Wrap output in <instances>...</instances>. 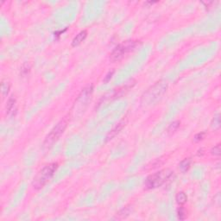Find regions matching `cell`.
<instances>
[{"instance_id": "cell-1", "label": "cell", "mask_w": 221, "mask_h": 221, "mask_svg": "<svg viewBox=\"0 0 221 221\" xmlns=\"http://www.w3.org/2000/svg\"><path fill=\"white\" fill-rule=\"evenodd\" d=\"M168 88V83L163 81L156 82L155 85L150 86L149 89L143 94L141 99V104L144 107L151 106L155 105L157 101H159L164 93H166Z\"/></svg>"}, {"instance_id": "cell-2", "label": "cell", "mask_w": 221, "mask_h": 221, "mask_svg": "<svg viewBox=\"0 0 221 221\" xmlns=\"http://www.w3.org/2000/svg\"><path fill=\"white\" fill-rule=\"evenodd\" d=\"M57 168H58L57 163H50V164L45 166L42 170H40V172L36 175L35 181L33 182V187L35 189L42 188L54 175Z\"/></svg>"}, {"instance_id": "cell-3", "label": "cell", "mask_w": 221, "mask_h": 221, "mask_svg": "<svg viewBox=\"0 0 221 221\" xmlns=\"http://www.w3.org/2000/svg\"><path fill=\"white\" fill-rule=\"evenodd\" d=\"M68 121H69V117H68V116H67L62 120L60 121L58 124H56V126H54V129L51 131L50 133L45 138V141L43 143L44 148L48 149L55 142H57V140L61 137V136L65 131L67 126V124H68Z\"/></svg>"}, {"instance_id": "cell-4", "label": "cell", "mask_w": 221, "mask_h": 221, "mask_svg": "<svg viewBox=\"0 0 221 221\" xmlns=\"http://www.w3.org/2000/svg\"><path fill=\"white\" fill-rule=\"evenodd\" d=\"M173 172L170 169H163L157 173L150 175L145 182V186L148 189H153L161 186L167 180L170 178Z\"/></svg>"}, {"instance_id": "cell-5", "label": "cell", "mask_w": 221, "mask_h": 221, "mask_svg": "<svg viewBox=\"0 0 221 221\" xmlns=\"http://www.w3.org/2000/svg\"><path fill=\"white\" fill-rule=\"evenodd\" d=\"M136 45V42L134 41H126L122 44H119L116 48L113 51L111 54V60L113 62L119 61L128 52L131 51Z\"/></svg>"}, {"instance_id": "cell-6", "label": "cell", "mask_w": 221, "mask_h": 221, "mask_svg": "<svg viewBox=\"0 0 221 221\" xmlns=\"http://www.w3.org/2000/svg\"><path fill=\"white\" fill-rule=\"evenodd\" d=\"M125 124H126V121L122 120L120 123H118V124H117L116 126H115V128H113V130L111 131V132L108 134V136H107V140L113 139V137L116 136L117 134H118V133L123 130V128H124V126H125Z\"/></svg>"}, {"instance_id": "cell-7", "label": "cell", "mask_w": 221, "mask_h": 221, "mask_svg": "<svg viewBox=\"0 0 221 221\" xmlns=\"http://www.w3.org/2000/svg\"><path fill=\"white\" fill-rule=\"evenodd\" d=\"M86 35H87V32H86V31L85 30L81 31V32H80V33L74 37V40H73V42H72V46L76 47L78 46V45H80V44L85 40V37H86Z\"/></svg>"}, {"instance_id": "cell-8", "label": "cell", "mask_w": 221, "mask_h": 221, "mask_svg": "<svg viewBox=\"0 0 221 221\" xmlns=\"http://www.w3.org/2000/svg\"><path fill=\"white\" fill-rule=\"evenodd\" d=\"M132 211V206H125L124 208H123L122 210H120L117 214L116 219H123L124 218L128 217L129 214H131V212Z\"/></svg>"}, {"instance_id": "cell-9", "label": "cell", "mask_w": 221, "mask_h": 221, "mask_svg": "<svg viewBox=\"0 0 221 221\" xmlns=\"http://www.w3.org/2000/svg\"><path fill=\"white\" fill-rule=\"evenodd\" d=\"M190 165H191L190 158H186V159H184L183 161L181 162L180 165H179V168H180V170L182 171V173H185V172H186V171L189 169Z\"/></svg>"}, {"instance_id": "cell-10", "label": "cell", "mask_w": 221, "mask_h": 221, "mask_svg": "<svg viewBox=\"0 0 221 221\" xmlns=\"http://www.w3.org/2000/svg\"><path fill=\"white\" fill-rule=\"evenodd\" d=\"M175 200H176V202L178 203L179 205H184L187 201V196L184 192H180L176 194Z\"/></svg>"}, {"instance_id": "cell-11", "label": "cell", "mask_w": 221, "mask_h": 221, "mask_svg": "<svg viewBox=\"0 0 221 221\" xmlns=\"http://www.w3.org/2000/svg\"><path fill=\"white\" fill-rule=\"evenodd\" d=\"M10 83L9 81H7V80H3L2 81V84H1V90H2V95L3 97H5L7 96L8 93L10 91Z\"/></svg>"}, {"instance_id": "cell-12", "label": "cell", "mask_w": 221, "mask_h": 221, "mask_svg": "<svg viewBox=\"0 0 221 221\" xmlns=\"http://www.w3.org/2000/svg\"><path fill=\"white\" fill-rule=\"evenodd\" d=\"M211 127L214 130H218L220 128V114L218 113L217 115H215L214 119L211 123Z\"/></svg>"}, {"instance_id": "cell-13", "label": "cell", "mask_w": 221, "mask_h": 221, "mask_svg": "<svg viewBox=\"0 0 221 221\" xmlns=\"http://www.w3.org/2000/svg\"><path fill=\"white\" fill-rule=\"evenodd\" d=\"M180 124H181V122H180V121H175V122H173V123L168 126V133H169V134L175 133V132L178 130L179 127H180Z\"/></svg>"}, {"instance_id": "cell-14", "label": "cell", "mask_w": 221, "mask_h": 221, "mask_svg": "<svg viewBox=\"0 0 221 221\" xmlns=\"http://www.w3.org/2000/svg\"><path fill=\"white\" fill-rule=\"evenodd\" d=\"M16 99L13 97H11L9 99V100L7 102V105H6V111L8 113H10L11 112L13 111V109L15 107Z\"/></svg>"}, {"instance_id": "cell-15", "label": "cell", "mask_w": 221, "mask_h": 221, "mask_svg": "<svg viewBox=\"0 0 221 221\" xmlns=\"http://www.w3.org/2000/svg\"><path fill=\"white\" fill-rule=\"evenodd\" d=\"M221 149H220V144H217L216 146H214L212 150H211V154L215 156H219L220 155Z\"/></svg>"}, {"instance_id": "cell-16", "label": "cell", "mask_w": 221, "mask_h": 221, "mask_svg": "<svg viewBox=\"0 0 221 221\" xmlns=\"http://www.w3.org/2000/svg\"><path fill=\"white\" fill-rule=\"evenodd\" d=\"M177 214H178V219L181 220H183L186 219V212L185 209L183 207H180L177 211Z\"/></svg>"}, {"instance_id": "cell-17", "label": "cell", "mask_w": 221, "mask_h": 221, "mask_svg": "<svg viewBox=\"0 0 221 221\" xmlns=\"http://www.w3.org/2000/svg\"><path fill=\"white\" fill-rule=\"evenodd\" d=\"M30 66L28 63H25L21 67V73H22V74H26L30 72Z\"/></svg>"}, {"instance_id": "cell-18", "label": "cell", "mask_w": 221, "mask_h": 221, "mask_svg": "<svg viewBox=\"0 0 221 221\" xmlns=\"http://www.w3.org/2000/svg\"><path fill=\"white\" fill-rule=\"evenodd\" d=\"M206 136V133L205 132H200V133H198L196 134L195 136H194V141L195 142H199V141H201L204 137Z\"/></svg>"}, {"instance_id": "cell-19", "label": "cell", "mask_w": 221, "mask_h": 221, "mask_svg": "<svg viewBox=\"0 0 221 221\" xmlns=\"http://www.w3.org/2000/svg\"><path fill=\"white\" fill-rule=\"evenodd\" d=\"M113 74H114V70H112V72L110 71L108 74H106V76L105 77V79H104V82H105V83H107V82L112 79Z\"/></svg>"}]
</instances>
